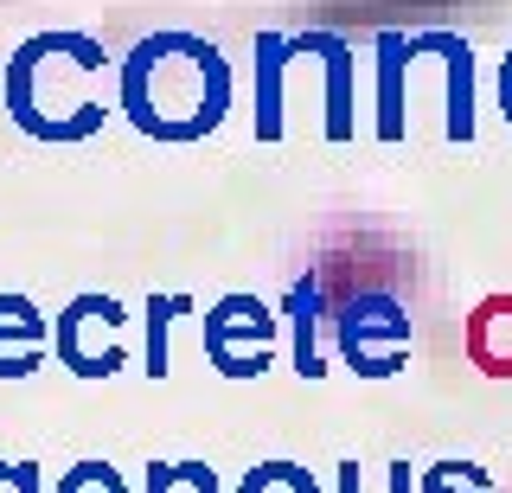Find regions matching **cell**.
I'll return each mask as SVG.
<instances>
[{"instance_id":"6da1fadb","label":"cell","mask_w":512,"mask_h":493,"mask_svg":"<svg viewBox=\"0 0 512 493\" xmlns=\"http://www.w3.org/2000/svg\"><path fill=\"white\" fill-rule=\"evenodd\" d=\"M116 109L154 141H199L231 109V65L218 58L212 39L154 33L122 58Z\"/></svg>"},{"instance_id":"7a4b0ae2","label":"cell","mask_w":512,"mask_h":493,"mask_svg":"<svg viewBox=\"0 0 512 493\" xmlns=\"http://www.w3.org/2000/svg\"><path fill=\"white\" fill-rule=\"evenodd\" d=\"M96 77H109V52L90 33H39L20 45L7 71L13 122L39 141H84L103 129L109 103L96 97Z\"/></svg>"},{"instance_id":"3957f363","label":"cell","mask_w":512,"mask_h":493,"mask_svg":"<svg viewBox=\"0 0 512 493\" xmlns=\"http://www.w3.org/2000/svg\"><path fill=\"white\" fill-rule=\"evenodd\" d=\"M340 353L352 372L391 378L410 359V314L391 295H352L340 308Z\"/></svg>"},{"instance_id":"277c9868","label":"cell","mask_w":512,"mask_h":493,"mask_svg":"<svg viewBox=\"0 0 512 493\" xmlns=\"http://www.w3.org/2000/svg\"><path fill=\"white\" fill-rule=\"evenodd\" d=\"M205 353L224 378H256L269 372V353H276V314L256 295H224L205 314Z\"/></svg>"},{"instance_id":"5b68a950","label":"cell","mask_w":512,"mask_h":493,"mask_svg":"<svg viewBox=\"0 0 512 493\" xmlns=\"http://www.w3.org/2000/svg\"><path fill=\"white\" fill-rule=\"evenodd\" d=\"M45 346H52V321L26 295H0V378L39 372Z\"/></svg>"},{"instance_id":"8992f818","label":"cell","mask_w":512,"mask_h":493,"mask_svg":"<svg viewBox=\"0 0 512 493\" xmlns=\"http://www.w3.org/2000/svg\"><path fill=\"white\" fill-rule=\"evenodd\" d=\"M423 39L448 65V116H442V129H448V141H474V52H468V39H455V33H423Z\"/></svg>"},{"instance_id":"52a82bcc","label":"cell","mask_w":512,"mask_h":493,"mask_svg":"<svg viewBox=\"0 0 512 493\" xmlns=\"http://www.w3.org/2000/svg\"><path fill=\"white\" fill-rule=\"evenodd\" d=\"M308 52H320L314 65L327 71V135L352 141V45L340 33H301Z\"/></svg>"},{"instance_id":"ba28073f","label":"cell","mask_w":512,"mask_h":493,"mask_svg":"<svg viewBox=\"0 0 512 493\" xmlns=\"http://www.w3.org/2000/svg\"><path fill=\"white\" fill-rule=\"evenodd\" d=\"M295 65V39L263 33L256 39V141L282 135V71Z\"/></svg>"},{"instance_id":"9c48e42d","label":"cell","mask_w":512,"mask_h":493,"mask_svg":"<svg viewBox=\"0 0 512 493\" xmlns=\"http://www.w3.org/2000/svg\"><path fill=\"white\" fill-rule=\"evenodd\" d=\"M410 33H378V135L404 141V71H410Z\"/></svg>"},{"instance_id":"30bf717a","label":"cell","mask_w":512,"mask_h":493,"mask_svg":"<svg viewBox=\"0 0 512 493\" xmlns=\"http://www.w3.org/2000/svg\"><path fill=\"white\" fill-rule=\"evenodd\" d=\"M314 321H320V282L301 276L295 295H288V327H295V372L301 378H320L327 365H320V346H314Z\"/></svg>"},{"instance_id":"8fae6325","label":"cell","mask_w":512,"mask_h":493,"mask_svg":"<svg viewBox=\"0 0 512 493\" xmlns=\"http://www.w3.org/2000/svg\"><path fill=\"white\" fill-rule=\"evenodd\" d=\"M173 314H186V295H154L148 301V372L167 378V333H173Z\"/></svg>"},{"instance_id":"7c38bea8","label":"cell","mask_w":512,"mask_h":493,"mask_svg":"<svg viewBox=\"0 0 512 493\" xmlns=\"http://www.w3.org/2000/svg\"><path fill=\"white\" fill-rule=\"evenodd\" d=\"M237 493H320L308 468H295V461H263V468L244 474V487Z\"/></svg>"},{"instance_id":"4fadbf2b","label":"cell","mask_w":512,"mask_h":493,"mask_svg":"<svg viewBox=\"0 0 512 493\" xmlns=\"http://www.w3.org/2000/svg\"><path fill=\"white\" fill-rule=\"evenodd\" d=\"M58 493H128V487H122V474L109 468V461H77V468L58 481Z\"/></svg>"},{"instance_id":"5bb4252c","label":"cell","mask_w":512,"mask_h":493,"mask_svg":"<svg viewBox=\"0 0 512 493\" xmlns=\"http://www.w3.org/2000/svg\"><path fill=\"white\" fill-rule=\"evenodd\" d=\"M0 493H39V474H32V461H20V468H0Z\"/></svg>"},{"instance_id":"9a60e30c","label":"cell","mask_w":512,"mask_h":493,"mask_svg":"<svg viewBox=\"0 0 512 493\" xmlns=\"http://www.w3.org/2000/svg\"><path fill=\"white\" fill-rule=\"evenodd\" d=\"M500 109H506V122H512V52H506V65H500Z\"/></svg>"}]
</instances>
